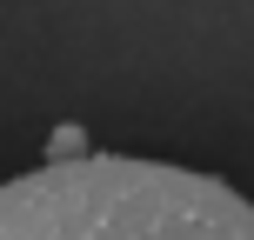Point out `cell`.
<instances>
[{
  "label": "cell",
  "instance_id": "cell-1",
  "mask_svg": "<svg viewBox=\"0 0 254 240\" xmlns=\"http://www.w3.org/2000/svg\"><path fill=\"white\" fill-rule=\"evenodd\" d=\"M0 240H254V200L134 153H61L0 187Z\"/></svg>",
  "mask_w": 254,
  "mask_h": 240
}]
</instances>
